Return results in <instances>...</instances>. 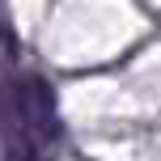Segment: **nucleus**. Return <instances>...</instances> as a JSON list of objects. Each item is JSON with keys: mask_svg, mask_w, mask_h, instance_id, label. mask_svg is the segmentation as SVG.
Wrapping results in <instances>:
<instances>
[{"mask_svg": "<svg viewBox=\"0 0 161 161\" xmlns=\"http://www.w3.org/2000/svg\"><path fill=\"white\" fill-rule=\"evenodd\" d=\"M21 123L34 136H42V144H51V140L59 136L55 97H51V85L42 76H25V85H21Z\"/></svg>", "mask_w": 161, "mask_h": 161, "instance_id": "obj_1", "label": "nucleus"}]
</instances>
